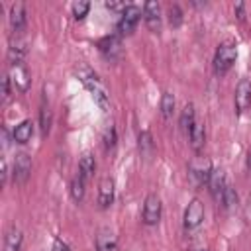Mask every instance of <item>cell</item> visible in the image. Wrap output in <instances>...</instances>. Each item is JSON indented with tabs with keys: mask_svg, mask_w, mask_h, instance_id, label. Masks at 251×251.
<instances>
[{
	"mask_svg": "<svg viewBox=\"0 0 251 251\" xmlns=\"http://www.w3.org/2000/svg\"><path fill=\"white\" fill-rule=\"evenodd\" d=\"M31 135H33V124L29 120H24L14 129V141L16 143H27L31 139Z\"/></svg>",
	"mask_w": 251,
	"mask_h": 251,
	"instance_id": "cell-17",
	"label": "cell"
},
{
	"mask_svg": "<svg viewBox=\"0 0 251 251\" xmlns=\"http://www.w3.org/2000/svg\"><path fill=\"white\" fill-rule=\"evenodd\" d=\"M169 22H171L173 27L180 25V22H182V12H180V8L176 4H171L169 6Z\"/></svg>",
	"mask_w": 251,
	"mask_h": 251,
	"instance_id": "cell-27",
	"label": "cell"
},
{
	"mask_svg": "<svg viewBox=\"0 0 251 251\" xmlns=\"http://www.w3.org/2000/svg\"><path fill=\"white\" fill-rule=\"evenodd\" d=\"M10 25L16 33H22L25 27V6L24 2H14L10 6Z\"/></svg>",
	"mask_w": 251,
	"mask_h": 251,
	"instance_id": "cell-12",
	"label": "cell"
},
{
	"mask_svg": "<svg viewBox=\"0 0 251 251\" xmlns=\"http://www.w3.org/2000/svg\"><path fill=\"white\" fill-rule=\"evenodd\" d=\"M29 173H31V161L25 153H20L16 157V163H14V180L16 182H25Z\"/></svg>",
	"mask_w": 251,
	"mask_h": 251,
	"instance_id": "cell-15",
	"label": "cell"
},
{
	"mask_svg": "<svg viewBox=\"0 0 251 251\" xmlns=\"http://www.w3.org/2000/svg\"><path fill=\"white\" fill-rule=\"evenodd\" d=\"M243 8H245V6H243V2H237V4H235V14H237V18H239V20H243V18H245Z\"/></svg>",
	"mask_w": 251,
	"mask_h": 251,
	"instance_id": "cell-31",
	"label": "cell"
},
{
	"mask_svg": "<svg viewBox=\"0 0 251 251\" xmlns=\"http://www.w3.org/2000/svg\"><path fill=\"white\" fill-rule=\"evenodd\" d=\"M178 124H180V127H182L184 133H190V131H192V127H194V124H196L194 106H192V104H186V106L182 108L180 118H178Z\"/></svg>",
	"mask_w": 251,
	"mask_h": 251,
	"instance_id": "cell-18",
	"label": "cell"
},
{
	"mask_svg": "<svg viewBox=\"0 0 251 251\" xmlns=\"http://www.w3.org/2000/svg\"><path fill=\"white\" fill-rule=\"evenodd\" d=\"M220 202L224 204V208H233V206L237 204V194H235V188L227 184V186L224 188V194H222Z\"/></svg>",
	"mask_w": 251,
	"mask_h": 251,
	"instance_id": "cell-25",
	"label": "cell"
},
{
	"mask_svg": "<svg viewBox=\"0 0 251 251\" xmlns=\"http://www.w3.org/2000/svg\"><path fill=\"white\" fill-rule=\"evenodd\" d=\"M96 251H118V239L112 229L102 227L96 235Z\"/></svg>",
	"mask_w": 251,
	"mask_h": 251,
	"instance_id": "cell-14",
	"label": "cell"
},
{
	"mask_svg": "<svg viewBox=\"0 0 251 251\" xmlns=\"http://www.w3.org/2000/svg\"><path fill=\"white\" fill-rule=\"evenodd\" d=\"M76 76L80 78V82L86 86V90L92 94V98H94V102L100 106V108H108V100H110V94H108V90H106V86L102 84V80H100V76L92 71V69H88V67H84V65H80L78 69H76Z\"/></svg>",
	"mask_w": 251,
	"mask_h": 251,
	"instance_id": "cell-1",
	"label": "cell"
},
{
	"mask_svg": "<svg viewBox=\"0 0 251 251\" xmlns=\"http://www.w3.org/2000/svg\"><path fill=\"white\" fill-rule=\"evenodd\" d=\"M188 137H190V145H192V149H194V151H200V149L204 147V139H206L204 124L196 122V124H194V127H192V131L188 133Z\"/></svg>",
	"mask_w": 251,
	"mask_h": 251,
	"instance_id": "cell-19",
	"label": "cell"
},
{
	"mask_svg": "<svg viewBox=\"0 0 251 251\" xmlns=\"http://www.w3.org/2000/svg\"><path fill=\"white\" fill-rule=\"evenodd\" d=\"M114 190H116L114 178L106 176V178L100 180V188H98V204H100V208H108L114 202Z\"/></svg>",
	"mask_w": 251,
	"mask_h": 251,
	"instance_id": "cell-13",
	"label": "cell"
},
{
	"mask_svg": "<svg viewBox=\"0 0 251 251\" xmlns=\"http://www.w3.org/2000/svg\"><path fill=\"white\" fill-rule=\"evenodd\" d=\"M247 169L251 171V147L247 149Z\"/></svg>",
	"mask_w": 251,
	"mask_h": 251,
	"instance_id": "cell-34",
	"label": "cell"
},
{
	"mask_svg": "<svg viewBox=\"0 0 251 251\" xmlns=\"http://www.w3.org/2000/svg\"><path fill=\"white\" fill-rule=\"evenodd\" d=\"M212 171H214V169H212V163H210L208 157H196V159H192L190 165H188V175H190V178L194 180V184H198V186L208 184Z\"/></svg>",
	"mask_w": 251,
	"mask_h": 251,
	"instance_id": "cell-3",
	"label": "cell"
},
{
	"mask_svg": "<svg viewBox=\"0 0 251 251\" xmlns=\"http://www.w3.org/2000/svg\"><path fill=\"white\" fill-rule=\"evenodd\" d=\"M116 145V129H114V126H110V127H106V131H104V147H106V151L108 149H112Z\"/></svg>",
	"mask_w": 251,
	"mask_h": 251,
	"instance_id": "cell-28",
	"label": "cell"
},
{
	"mask_svg": "<svg viewBox=\"0 0 251 251\" xmlns=\"http://www.w3.org/2000/svg\"><path fill=\"white\" fill-rule=\"evenodd\" d=\"M235 110L239 114H243L249 106H251V80L249 78H241L235 86Z\"/></svg>",
	"mask_w": 251,
	"mask_h": 251,
	"instance_id": "cell-7",
	"label": "cell"
},
{
	"mask_svg": "<svg viewBox=\"0 0 251 251\" xmlns=\"http://www.w3.org/2000/svg\"><path fill=\"white\" fill-rule=\"evenodd\" d=\"M51 120H53V116H51V108H49V104H41V112H39V126H41V133L43 135H47L49 133V129H51Z\"/></svg>",
	"mask_w": 251,
	"mask_h": 251,
	"instance_id": "cell-23",
	"label": "cell"
},
{
	"mask_svg": "<svg viewBox=\"0 0 251 251\" xmlns=\"http://www.w3.org/2000/svg\"><path fill=\"white\" fill-rule=\"evenodd\" d=\"M127 6H129V4H126V2H110V0L106 2V8H108V10H122V12H124Z\"/></svg>",
	"mask_w": 251,
	"mask_h": 251,
	"instance_id": "cell-30",
	"label": "cell"
},
{
	"mask_svg": "<svg viewBox=\"0 0 251 251\" xmlns=\"http://www.w3.org/2000/svg\"><path fill=\"white\" fill-rule=\"evenodd\" d=\"M202 220H204V204L198 198H192L190 204L184 210V216H182L184 227L186 229H194V227H198L202 224Z\"/></svg>",
	"mask_w": 251,
	"mask_h": 251,
	"instance_id": "cell-5",
	"label": "cell"
},
{
	"mask_svg": "<svg viewBox=\"0 0 251 251\" xmlns=\"http://www.w3.org/2000/svg\"><path fill=\"white\" fill-rule=\"evenodd\" d=\"M161 220V198L157 194H147L143 204V224L155 226Z\"/></svg>",
	"mask_w": 251,
	"mask_h": 251,
	"instance_id": "cell-6",
	"label": "cell"
},
{
	"mask_svg": "<svg viewBox=\"0 0 251 251\" xmlns=\"http://www.w3.org/2000/svg\"><path fill=\"white\" fill-rule=\"evenodd\" d=\"M84 176L78 173L73 180H71V194H73V200H76V202H80L82 198H84Z\"/></svg>",
	"mask_w": 251,
	"mask_h": 251,
	"instance_id": "cell-22",
	"label": "cell"
},
{
	"mask_svg": "<svg viewBox=\"0 0 251 251\" xmlns=\"http://www.w3.org/2000/svg\"><path fill=\"white\" fill-rule=\"evenodd\" d=\"M173 110H175V96L171 92H163V98H161V114H163V118H171Z\"/></svg>",
	"mask_w": 251,
	"mask_h": 251,
	"instance_id": "cell-24",
	"label": "cell"
},
{
	"mask_svg": "<svg viewBox=\"0 0 251 251\" xmlns=\"http://www.w3.org/2000/svg\"><path fill=\"white\" fill-rule=\"evenodd\" d=\"M98 49L102 51L104 57L108 59H118L122 55V41L120 35H106L98 41Z\"/></svg>",
	"mask_w": 251,
	"mask_h": 251,
	"instance_id": "cell-8",
	"label": "cell"
},
{
	"mask_svg": "<svg viewBox=\"0 0 251 251\" xmlns=\"http://www.w3.org/2000/svg\"><path fill=\"white\" fill-rule=\"evenodd\" d=\"M94 169H96V163H94L92 153H88V151H86V153H82V157H80V161H78V173L84 176V180L92 176Z\"/></svg>",
	"mask_w": 251,
	"mask_h": 251,
	"instance_id": "cell-20",
	"label": "cell"
},
{
	"mask_svg": "<svg viewBox=\"0 0 251 251\" xmlns=\"http://www.w3.org/2000/svg\"><path fill=\"white\" fill-rule=\"evenodd\" d=\"M55 251H69V247H67V243H63L61 239H57V241H55Z\"/></svg>",
	"mask_w": 251,
	"mask_h": 251,
	"instance_id": "cell-32",
	"label": "cell"
},
{
	"mask_svg": "<svg viewBox=\"0 0 251 251\" xmlns=\"http://www.w3.org/2000/svg\"><path fill=\"white\" fill-rule=\"evenodd\" d=\"M88 10H90V2H86V0H78L73 4V16L76 20H82L88 14Z\"/></svg>",
	"mask_w": 251,
	"mask_h": 251,
	"instance_id": "cell-26",
	"label": "cell"
},
{
	"mask_svg": "<svg viewBox=\"0 0 251 251\" xmlns=\"http://www.w3.org/2000/svg\"><path fill=\"white\" fill-rule=\"evenodd\" d=\"M198 251H208V249H198Z\"/></svg>",
	"mask_w": 251,
	"mask_h": 251,
	"instance_id": "cell-35",
	"label": "cell"
},
{
	"mask_svg": "<svg viewBox=\"0 0 251 251\" xmlns=\"http://www.w3.org/2000/svg\"><path fill=\"white\" fill-rule=\"evenodd\" d=\"M137 147H139V153L143 157H149L153 153V137L147 129L139 131V137H137Z\"/></svg>",
	"mask_w": 251,
	"mask_h": 251,
	"instance_id": "cell-21",
	"label": "cell"
},
{
	"mask_svg": "<svg viewBox=\"0 0 251 251\" xmlns=\"http://www.w3.org/2000/svg\"><path fill=\"white\" fill-rule=\"evenodd\" d=\"M6 175H8V171H6V161L2 159V182H6Z\"/></svg>",
	"mask_w": 251,
	"mask_h": 251,
	"instance_id": "cell-33",
	"label": "cell"
},
{
	"mask_svg": "<svg viewBox=\"0 0 251 251\" xmlns=\"http://www.w3.org/2000/svg\"><path fill=\"white\" fill-rule=\"evenodd\" d=\"M10 82H12V80H10V76L6 75V76L2 78V98H4V100H8V96H10Z\"/></svg>",
	"mask_w": 251,
	"mask_h": 251,
	"instance_id": "cell-29",
	"label": "cell"
},
{
	"mask_svg": "<svg viewBox=\"0 0 251 251\" xmlns=\"http://www.w3.org/2000/svg\"><path fill=\"white\" fill-rule=\"evenodd\" d=\"M22 241H24V235L18 227H10L6 237H4V251H20L22 249Z\"/></svg>",
	"mask_w": 251,
	"mask_h": 251,
	"instance_id": "cell-16",
	"label": "cell"
},
{
	"mask_svg": "<svg viewBox=\"0 0 251 251\" xmlns=\"http://www.w3.org/2000/svg\"><path fill=\"white\" fill-rule=\"evenodd\" d=\"M8 76H10V80L14 82V86L18 90H22V92L27 90V86H29V73H27L24 63H12Z\"/></svg>",
	"mask_w": 251,
	"mask_h": 251,
	"instance_id": "cell-9",
	"label": "cell"
},
{
	"mask_svg": "<svg viewBox=\"0 0 251 251\" xmlns=\"http://www.w3.org/2000/svg\"><path fill=\"white\" fill-rule=\"evenodd\" d=\"M235 57H237V45L235 41L227 39L224 43L218 45L216 49V55H214V71L218 75H224L231 69V65L235 63Z\"/></svg>",
	"mask_w": 251,
	"mask_h": 251,
	"instance_id": "cell-2",
	"label": "cell"
},
{
	"mask_svg": "<svg viewBox=\"0 0 251 251\" xmlns=\"http://www.w3.org/2000/svg\"><path fill=\"white\" fill-rule=\"evenodd\" d=\"M139 18H141V10H139V6L129 4V6L122 12V18H120V22H118V25H116V27H118V33H120V35H127V33H131V31L135 29Z\"/></svg>",
	"mask_w": 251,
	"mask_h": 251,
	"instance_id": "cell-4",
	"label": "cell"
},
{
	"mask_svg": "<svg viewBox=\"0 0 251 251\" xmlns=\"http://www.w3.org/2000/svg\"><path fill=\"white\" fill-rule=\"evenodd\" d=\"M226 173L222 169H214L212 175H210V180H208V188H210V194L214 200H220L222 194H224V188H226Z\"/></svg>",
	"mask_w": 251,
	"mask_h": 251,
	"instance_id": "cell-11",
	"label": "cell"
},
{
	"mask_svg": "<svg viewBox=\"0 0 251 251\" xmlns=\"http://www.w3.org/2000/svg\"><path fill=\"white\" fill-rule=\"evenodd\" d=\"M143 20H145V24H147V27L151 31H159L161 29V10H159L157 2H145Z\"/></svg>",
	"mask_w": 251,
	"mask_h": 251,
	"instance_id": "cell-10",
	"label": "cell"
}]
</instances>
